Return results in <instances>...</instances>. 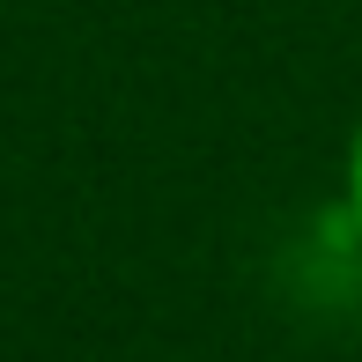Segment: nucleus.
Listing matches in <instances>:
<instances>
[{"label": "nucleus", "instance_id": "f257e3e1", "mask_svg": "<svg viewBox=\"0 0 362 362\" xmlns=\"http://www.w3.org/2000/svg\"><path fill=\"white\" fill-rule=\"evenodd\" d=\"M348 215L362 229V119H355V141H348Z\"/></svg>", "mask_w": 362, "mask_h": 362}]
</instances>
